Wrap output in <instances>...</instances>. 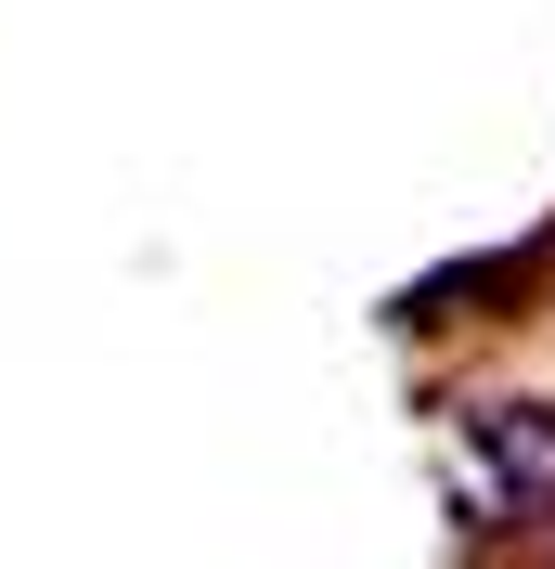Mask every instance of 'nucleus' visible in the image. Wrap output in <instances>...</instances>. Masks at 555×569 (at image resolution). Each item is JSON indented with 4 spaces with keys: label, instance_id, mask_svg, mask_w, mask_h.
Here are the masks:
<instances>
[{
    "label": "nucleus",
    "instance_id": "nucleus-1",
    "mask_svg": "<svg viewBox=\"0 0 555 569\" xmlns=\"http://www.w3.org/2000/svg\"><path fill=\"white\" fill-rule=\"evenodd\" d=\"M478 453H504V492H491V518H529V505L555 492V415H543V401H504V415H478Z\"/></svg>",
    "mask_w": 555,
    "mask_h": 569
}]
</instances>
